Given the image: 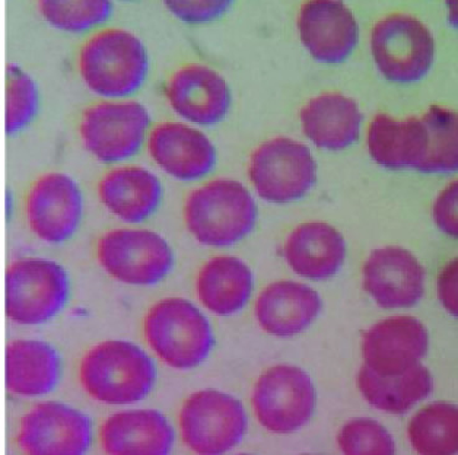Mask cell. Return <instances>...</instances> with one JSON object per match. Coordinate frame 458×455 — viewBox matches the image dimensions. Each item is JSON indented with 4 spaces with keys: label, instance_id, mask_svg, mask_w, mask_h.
<instances>
[{
    "label": "cell",
    "instance_id": "obj_1",
    "mask_svg": "<svg viewBox=\"0 0 458 455\" xmlns=\"http://www.w3.org/2000/svg\"><path fill=\"white\" fill-rule=\"evenodd\" d=\"M79 381L90 399L105 406H132L148 399L157 367L148 352L127 340L92 346L79 366Z\"/></svg>",
    "mask_w": 458,
    "mask_h": 455
},
{
    "label": "cell",
    "instance_id": "obj_2",
    "mask_svg": "<svg viewBox=\"0 0 458 455\" xmlns=\"http://www.w3.org/2000/svg\"><path fill=\"white\" fill-rule=\"evenodd\" d=\"M187 231L205 247L225 248L252 233L258 208L252 194L241 182L217 178L196 188L183 206Z\"/></svg>",
    "mask_w": 458,
    "mask_h": 455
},
{
    "label": "cell",
    "instance_id": "obj_3",
    "mask_svg": "<svg viewBox=\"0 0 458 455\" xmlns=\"http://www.w3.org/2000/svg\"><path fill=\"white\" fill-rule=\"evenodd\" d=\"M143 336L157 358L176 371L199 367L216 343L205 313L195 302L177 296L161 299L148 308Z\"/></svg>",
    "mask_w": 458,
    "mask_h": 455
},
{
    "label": "cell",
    "instance_id": "obj_4",
    "mask_svg": "<svg viewBox=\"0 0 458 455\" xmlns=\"http://www.w3.org/2000/svg\"><path fill=\"white\" fill-rule=\"evenodd\" d=\"M79 72L89 90L98 97H129L148 79V50L135 34L123 29H106L92 35L81 46Z\"/></svg>",
    "mask_w": 458,
    "mask_h": 455
},
{
    "label": "cell",
    "instance_id": "obj_5",
    "mask_svg": "<svg viewBox=\"0 0 458 455\" xmlns=\"http://www.w3.org/2000/svg\"><path fill=\"white\" fill-rule=\"evenodd\" d=\"M70 298L68 272L54 260L27 257L5 274V314L13 324L39 326L55 319Z\"/></svg>",
    "mask_w": 458,
    "mask_h": 455
},
{
    "label": "cell",
    "instance_id": "obj_6",
    "mask_svg": "<svg viewBox=\"0 0 458 455\" xmlns=\"http://www.w3.org/2000/svg\"><path fill=\"white\" fill-rule=\"evenodd\" d=\"M181 438L195 455H225L241 443L248 429L240 400L206 388L184 400L178 413Z\"/></svg>",
    "mask_w": 458,
    "mask_h": 455
},
{
    "label": "cell",
    "instance_id": "obj_7",
    "mask_svg": "<svg viewBox=\"0 0 458 455\" xmlns=\"http://www.w3.org/2000/svg\"><path fill=\"white\" fill-rule=\"evenodd\" d=\"M98 262L121 284L148 288L170 275L174 254L161 234L149 229L117 228L101 235Z\"/></svg>",
    "mask_w": 458,
    "mask_h": 455
},
{
    "label": "cell",
    "instance_id": "obj_8",
    "mask_svg": "<svg viewBox=\"0 0 458 455\" xmlns=\"http://www.w3.org/2000/svg\"><path fill=\"white\" fill-rule=\"evenodd\" d=\"M248 174L260 198L285 205L303 198L313 188L317 164L303 143L275 137L254 149Z\"/></svg>",
    "mask_w": 458,
    "mask_h": 455
},
{
    "label": "cell",
    "instance_id": "obj_9",
    "mask_svg": "<svg viewBox=\"0 0 458 455\" xmlns=\"http://www.w3.org/2000/svg\"><path fill=\"white\" fill-rule=\"evenodd\" d=\"M151 125L148 108L138 101H105L82 114V145L103 164H117L138 155Z\"/></svg>",
    "mask_w": 458,
    "mask_h": 455
},
{
    "label": "cell",
    "instance_id": "obj_10",
    "mask_svg": "<svg viewBox=\"0 0 458 455\" xmlns=\"http://www.w3.org/2000/svg\"><path fill=\"white\" fill-rule=\"evenodd\" d=\"M371 53L387 80L412 84L425 78L434 63V37L416 18L389 15L372 29Z\"/></svg>",
    "mask_w": 458,
    "mask_h": 455
},
{
    "label": "cell",
    "instance_id": "obj_11",
    "mask_svg": "<svg viewBox=\"0 0 458 455\" xmlns=\"http://www.w3.org/2000/svg\"><path fill=\"white\" fill-rule=\"evenodd\" d=\"M315 388L310 375L291 365H276L258 378L252 404L267 431L292 433L304 427L315 410Z\"/></svg>",
    "mask_w": 458,
    "mask_h": 455
},
{
    "label": "cell",
    "instance_id": "obj_12",
    "mask_svg": "<svg viewBox=\"0 0 458 455\" xmlns=\"http://www.w3.org/2000/svg\"><path fill=\"white\" fill-rule=\"evenodd\" d=\"M17 443L24 455H86L92 444V422L70 404L47 400L21 417Z\"/></svg>",
    "mask_w": 458,
    "mask_h": 455
},
{
    "label": "cell",
    "instance_id": "obj_13",
    "mask_svg": "<svg viewBox=\"0 0 458 455\" xmlns=\"http://www.w3.org/2000/svg\"><path fill=\"white\" fill-rule=\"evenodd\" d=\"M84 198L68 174L50 172L38 178L25 199V216L35 237L59 245L74 237L81 224Z\"/></svg>",
    "mask_w": 458,
    "mask_h": 455
},
{
    "label": "cell",
    "instance_id": "obj_14",
    "mask_svg": "<svg viewBox=\"0 0 458 455\" xmlns=\"http://www.w3.org/2000/svg\"><path fill=\"white\" fill-rule=\"evenodd\" d=\"M166 97L178 116L203 127L224 121L232 104L231 88L224 76L199 63L182 66L172 74Z\"/></svg>",
    "mask_w": 458,
    "mask_h": 455
},
{
    "label": "cell",
    "instance_id": "obj_15",
    "mask_svg": "<svg viewBox=\"0 0 458 455\" xmlns=\"http://www.w3.org/2000/svg\"><path fill=\"white\" fill-rule=\"evenodd\" d=\"M362 286L381 308L413 307L425 292V270L409 250L381 248L362 266Z\"/></svg>",
    "mask_w": 458,
    "mask_h": 455
},
{
    "label": "cell",
    "instance_id": "obj_16",
    "mask_svg": "<svg viewBox=\"0 0 458 455\" xmlns=\"http://www.w3.org/2000/svg\"><path fill=\"white\" fill-rule=\"evenodd\" d=\"M428 349V331L421 321L411 316L380 321L362 340L365 366L378 375L405 374L420 365Z\"/></svg>",
    "mask_w": 458,
    "mask_h": 455
},
{
    "label": "cell",
    "instance_id": "obj_17",
    "mask_svg": "<svg viewBox=\"0 0 458 455\" xmlns=\"http://www.w3.org/2000/svg\"><path fill=\"white\" fill-rule=\"evenodd\" d=\"M148 154L165 173L183 182L206 177L217 164V151L211 139L184 123L156 126L149 133Z\"/></svg>",
    "mask_w": 458,
    "mask_h": 455
},
{
    "label": "cell",
    "instance_id": "obj_18",
    "mask_svg": "<svg viewBox=\"0 0 458 455\" xmlns=\"http://www.w3.org/2000/svg\"><path fill=\"white\" fill-rule=\"evenodd\" d=\"M98 439L106 455H170L176 433L157 409H126L105 419Z\"/></svg>",
    "mask_w": 458,
    "mask_h": 455
},
{
    "label": "cell",
    "instance_id": "obj_19",
    "mask_svg": "<svg viewBox=\"0 0 458 455\" xmlns=\"http://www.w3.org/2000/svg\"><path fill=\"white\" fill-rule=\"evenodd\" d=\"M299 35L308 52L321 63H340L354 52L359 27L342 2H308L298 18Z\"/></svg>",
    "mask_w": 458,
    "mask_h": 455
},
{
    "label": "cell",
    "instance_id": "obj_20",
    "mask_svg": "<svg viewBox=\"0 0 458 455\" xmlns=\"http://www.w3.org/2000/svg\"><path fill=\"white\" fill-rule=\"evenodd\" d=\"M62 375V358L50 343L38 339H18L6 346V388L14 396H47L59 386Z\"/></svg>",
    "mask_w": 458,
    "mask_h": 455
},
{
    "label": "cell",
    "instance_id": "obj_21",
    "mask_svg": "<svg viewBox=\"0 0 458 455\" xmlns=\"http://www.w3.org/2000/svg\"><path fill=\"white\" fill-rule=\"evenodd\" d=\"M98 196L117 219L139 224L160 208L162 184L156 174L141 165H123L101 178Z\"/></svg>",
    "mask_w": 458,
    "mask_h": 455
},
{
    "label": "cell",
    "instance_id": "obj_22",
    "mask_svg": "<svg viewBox=\"0 0 458 455\" xmlns=\"http://www.w3.org/2000/svg\"><path fill=\"white\" fill-rule=\"evenodd\" d=\"M321 308L320 296L310 286L276 282L258 296L254 315L268 335L292 337L308 329L320 314Z\"/></svg>",
    "mask_w": 458,
    "mask_h": 455
},
{
    "label": "cell",
    "instance_id": "obj_23",
    "mask_svg": "<svg viewBox=\"0 0 458 455\" xmlns=\"http://www.w3.org/2000/svg\"><path fill=\"white\" fill-rule=\"evenodd\" d=\"M345 256L343 235L323 222L299 225L284 247L285 260L293 272L311 280L332 278L342 268Z\"/></svg>",
    "mask_w": 458,
    "mask_h": 455
},
{
    "label": "cell",
    "instance_id": "obj_24",
    "mask_svg": "<svg viewBox=\"0 0 458 455\" xmlns=\"http://www.w3.org/2000/svg\"><path fill=\"white\" fill-rule=\"evenodd\" d=\"M253 289L252 270L235 257H212L196 276L197 299L207 311L218 316H232L243 310Z\"/></svg>",
    "mask_w": 458,
    "mask_h": 455
},
{
    "label": "cell",
    "instance_id": "obj_25",
    "mask_svg": "<svg viewBox=\"0 0 458 455\" xmlns=\"http://www.w3.org/2000/svg\"><path fill=\"white\" fill-rule=\"evenodd\" d=\"M301 121L305 135L317 147L342 151L358 141L362 114L352 98L326 94L301 108Z\"/></svg>",
    "mask_w": 458,
    "mask_h": 455
},
{
    "label": "cell",
    "instance_id": "obj_26",
    "mask_svg": "<svg viewBox=\"0 0 458 455\" xmlns=\"http://www.w3.org/2000/svg\"><path fill=\"white\" fill-rule=\"evenodd\" d=\"M368 147L372 160L385 168L418 170L426 151L424 123L418 117L399 121L377 114L369 126Z\"/></svg>",
    "mask_w": 458,
    "mask_h": 455
},
{
    "label": "cell",
    "instance_id": "obj_27",
    "mask_svg": "<svg viewBox=\"0 0 458 455\" xmlns=\"http://www.w3.org/2000/svg\"><path fill=\"white\" fill-rule=\"evenodd\" d=\"M358 387L362 397L375 409L403 415L428 399L434 380L422 365L399 375H378L364 366L358 375Z\"/></svg>",
    "mask_w": 458,
    "mask_h": 455
},
{
    "label": "cell",
    "instance_id": "obj_28",
    "mask_svg": "<svg viewBox=\"0 0 458 455\" xmlns=\"http://www.w3.org/2000/svg\"><path fill=\"white\" fill-rule=\"evenodd\" d=\"M407 433L419 455H457L458 406L429 404L413 416Z\"/></svg>",
    "mask_w": 458,
    "mask_h": 455
},
{
    "label": "cell",
    "instance_id": "obj_29",
    "mask_svg": "<svg viewBox=\"0 0 458 455\" xmlns=\"http://www.w3.org/2000/svg\"><path fill=\"white\" fill-rule=\"evenodd\" d=\"M421 120L426 130V151L418 171L426 174L457 172L458 114L448 108L432 106Z\"/></svg>",
    "mask_w": 458,
    "mask_h": 455
},
{
    "label": "cell",
    "instance_id": "obj_30",
    "mask_svg": "<svg viewBox=\"0 0 458 455\" xmlns=\"http://www.w3.org/2000/svg\"><path fill=\"white\" fill-rule=\"evenodd\" d=\"M38 6L47 23L66 33H85L103 25L113 14V4L107 0H43Z\"/></svg>",
    "mask_w": 458,
    "mask_h": 455
},
{
    "label": "cell",
    "instance_id": "obj_31",
    "mask_svg": "<svg viewBox=\"0 0 458 455\" xmlns=\"http://www.w3.org/2000/svg\"><path fill=\"white\" fill-rule=\"evenodd\" d=\"M40 94L33 78L17 65L6 68L5 132L14 136L27 129L38 111Z\"/></svg>",
    "mask_w": 458,
    "mask_h": 455
},
{
    "label": "cell",
    "instance_id": "obj_32",
    "mask_svg": "<svg viewBox=\"0 0 458 455\" xmlns=\"http://www.w3.org/2000/svg\"><path fill=\"white\" fill-rule=\"evenodd\" d=\"M338 444L344 455H395L390 433L372 419H354L340 429Z\"/></svg>",
    "mask_w": 458,
    "mask_h": 455
},
{
    "label": "cell",
    "instance_id": "obj_33",
    "mask_svg": "<svg viewBox=\"0 0 458 455\" xmlns=\"http://www.w3.org/2000/svg\"><path fill=\"white\" fill-rule=\"evenodd\" d=\"M177 19L189 24H205L217 21L231 8L225 0H170L165 3Z\"/></svg>",
    "mask_w": 458,
    "mask_h": 455
},
{
    "label": "cell",
    "instance_id": "obj_34",
    "mask_svg": "<svg viewBox=\"0 0 458 455\" xmlns=\"http://www.w3.org/2000/svg\"><path fill=\"white\" fill-rule=\"evenodd\" d=\"M432 215L441 232L458 240V180L448 184L438 194L432 208Z\"/></svg>",
    "mask_w": 458,
    "mask_h": 455
},
{
    "label": "cell",
    "instance_id": "obj_35",
    "mask_svg": "<svg viewBox=\"0 0 458 455\" xmlns=\"http://www.w3.org/2000/svg\"><path fill=\"white\" fill-rule=\"evenodd\" d=\"M437 292L444 308L458 317V257L442 270L437 280Z\"/></svg>",
    "mask_w": 458,
    "mask_h": 455
},
{
    "label": "cell",
    "instance_id": "obj_36",
    "mask_svg": "<svg viewBox=\"0 0 458 455\" xmlns=\"http://www.w3.org/2000/svg\"><path fill=\"white\" fill-rule=\"evenodd\" d=\"M448 6V21L451 25L456 28L458 30V0H453V2L447 3Z\"/></svg>",
    "mask_w": 458,
    "mask_h": 455
},
{
    "label": "cell",
    "instance_id": "obj_37",
    "mask_svg": "<svg viewBox=\"0 0 458 455\" xmlns=\"http://www.w3.org/2000/svg\"><path fill=\"white\" fill-rule=\"evenodd\" d=\"M240 455H250V454H240Z\"/></svg>",
    "mask_w": 458,
    "mask_h": 455
}]
</instances>
